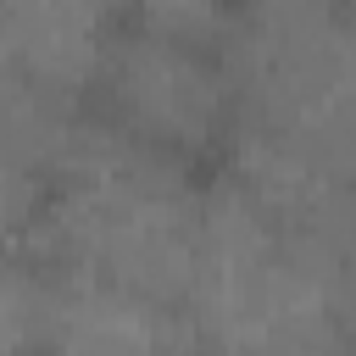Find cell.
<instances>
[{"instance_id": "6da1fadb", "label": "cell", "mask_w": 356, "mask_h": 356, "mask_svg": "<svg viewBox=\"0 0 356 356\" xmlns=\"http://www.w3.org/2000/svg\"><path fill=\"white\" fill-rule=\"evenodd\" d=\"M184 312L200 350L222 345H345V317L317 234L261 211L234 178L211 172L200 256Z\"/></svg>"}, {"instance_id": "7a4b0ae2", "label": "cell", "mask_w": 356, "mask_h": 356, "mask_svg": "<svg viewBox=\"0 0 356 356\" xmlns=\"http://www.w3.org/2000/svg\"><path fill=\"white\" fill-rule=\"evenodd\" d=\"M228 61L239 122L306 145L356 184V0H250Z\"/></svg>"}, {"instance_id": "3957f363", "label": "cell", "mask_w": 356, "mask_h": 356, "mask_svg": "<svg viewBox=\"0 0 356 356\" xmlns=\"http://www.w3.org/2000/svg\"><path fill=\"white\" fill-rule=\"evenodd\" d=\"M83 106L117 134L139 139L145 150H161L200 172L222 167L245 111L228 50L178 44L139 28H122L111 39Z\"/></svg>"}, {"instance_id": "277c9868", "label": "cell", "mask_w": 356, "mask_h": 356, "mask_svg": "<svg viewBox=\"0 0 356 356\" xmlns=\"http://www.w3.org/2000/svg\"><path fill=\"white\" fill-rule=\"evenodd\" d=\"M122 28L128 0H0L6 83L61 106H83Z\"/></svg>"}, {"instance_id": "5b68a950", "label": "cell", "mask_w": 356, "mask_h": 356, "mask_svg": "<svg viewBox=\"0 0 356 356\" xmlns=\"http://www.w3.org/2000/svg\"><path fill=\"white\" fill-rule=\"evenodd\" d=\"M39 356H200L195 317L150 289L56 273V306Z\"/></svg>"}, {"instance_id": "8992f818", "label": "cell", "mask_w": 356, "mask_h": 356, "mask_svg": "<svg viewBox=\"0 0 356 356\" xmlns=\"http://www.w3.org/2000/svg\"><path fill=\"white\" fill-rule=\"evenodd\" d=\"M245 6L250 0H128V28L161 33L178 44L228 50L239 22H245Z\"/></svg>"}, {"instance_id": "52a82bcc", "label": "cell", "mask_w": 356, "mask_h": 356, "mask_svg": "<svg viewBox=\"0 0 356 356\" xmlns=\"http://www.w3.org/2000/svg\"><path fill=\"white\" fill-rule=\"evenodd\" d=\"M56 306V267L33 256H6V284H0V334L6 356H39L44 328Z\"/></svg>"}, {"instance_id": "ba28073f", "label": "cell", "mask_w": 356, "mask_h": 356, "mask_svg": "<svg viewBox=\"0 0 356 356\" xmlns=\"http://www.w3.org/2000/svg\"><path fill=\"white\" fill-rule=\"evenodd\" d=\"M323 250H328V273H334V295H339V317H345V339H356V184L339 195V206L323 222Z\"/></svg>"}, {"instance_id": "9c48e42d", "label": "cell", "mask_w": 356, "mask_h": 356, "mask_svg": "<svg viewBox=\"0 0 356 356\" xmlns=\"http://www.w3.org/2000/svg\"><path fill=\"white\" fill-rule=\"evenodd\" d=\"M345 345H222V350H200V356H339Z\"/></svg>"}, {"instance_id": "30bf717a", "label": "cell", "mask_w": 356, "mask_h": 356, "mask_svg": "<svg viewBox=\"0 0 356 356\" xmlns=\"http://www.w3.org/2000/svg\"><path fill=\"white\" fill-rule=\"evenodd\" d=\"M339 356H356V339H345V350H339Z\"/></svg>"}]
</instances>
